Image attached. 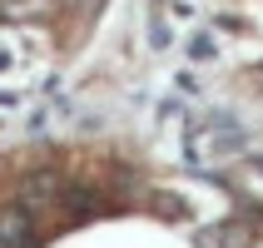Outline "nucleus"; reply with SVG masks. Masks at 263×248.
<instances>
[{
    "instance_id": "nucleus-1",
    "label": "nucleus",
    "mask_w": 263,
    "mask_h": 248,
    "mask_svg": "<svg viewBox=\"0 0 263 248\" xmlns=\"http://www.w3.org/2000/svg\"><path fill=\"white\" fill-rule=\"evenodd\" d=\"M40 243V234H35V223L25 219V208L15 204L0 214V248H35Z\"/></svg>"
}]
</instances>
